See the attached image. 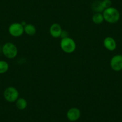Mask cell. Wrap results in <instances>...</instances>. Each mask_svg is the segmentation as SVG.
I'll use <instances>...</instances> for the list:
<instances>
[{
    "label": "cell",
    "instance_id": "cell-8",
    "mask_svg": "<svg viewBox=\"0 0 122 122\" xmlns=\"http://www.w3.org/2000/svg\"><path fill=\"white\" fill-rule=\"evenodd\" d=\"M49 31L51 37L53 38H59L61 36L63 30L60 25L58 23H53L50 26Z\"/></svg>",
    "mask_w": 122,
    "mask_h": 122
},
{
    "label": "cell",
    "instance_id": "cell-1",
    "mask_svg": "<svg viewBox=\"0 0 122 122\" xmlns=\"http://www.w3.org/2000/svg\"><path fill=\"white\" fill-rule=\"evenodd\" d=\"M103 16L104 20L110 23H115L118 21L120 19L119 11L114 7L107 8L103 11Z\"/></svg>",
    "mask_w": 122,
    "mask_h": 122
},
{
    "label": "cell",
    "instance_id": "cell-5",
    "mask_svg": "<svg viewBox=\"0 0 122 122\" xmlns=\"http://www.w3.org/2000/svg\"><path fill=\"white\" fill-rule=\"evenodd\" d=\"M9 32L14 37H19L24 32V26L20 23H13L9 28Z\"/></svg>",
    "mask_w": 122,
    "mask_h": 122
},
{
    "label": "cell",
    "instance_id": "cell-17",
    "mask_svg": "<svg viewBox=\"0 0 122 122\" xmlns=\"http://www.w3.org/2000/svg\"><path fill=\"white\" fill-rule=\"evenodd\" d=\"M2 52V47H1V46H0V53Z\"/></svg>",
    "mask_w": 122,
    "mask_h": 122
},
{
    "label": "cell",
    "instance_id": "cell-4",
    "mask_svg": "<svg viewBox=\"0 0 122 122\" xmlns=\"http://www.w3.org/2000/svg\"><path fill=\"white\" fill-rule=\"evenodd\" d=\"M19 92L15 87H8L4 92V97L7 101L9 102H16L19 98Z\"/></svg>",
    "mask_w": 122,
    "mask_h": 122
},
{
    "label": "cell",
    "instance_id": "cell-3",
    "mask_svg": "<svg viewBox=\"0 0 122 122\" xmlns=\"http://www.w3.org/2000/svg\"><path fill=\"white\" fill-rule=\"evenodd\" d=\"M2 52L7 58L13 59L17 56L18 49L13 43H7L2 47Z\"/></svg>",
    "mask_w": 122,
    "mask_h": 122
},
{
    "label": "cell",
    "instance_id": "cell-15",
    "mask_svg": "<svg viewBox=\"0 0 122 122\" xmlns=\"http://www.w3.org/2000/svg\"><path fill=\"white\" fill-rule=\"evenodd\" d=\"M102 6L104 9H106L111 7V1L110 0H103L102 1Z\"/></svg>",
    "mask_w": 122,
    "mask_h": 122
},
{
    "label": "cell",
    "instance_id": "cell-10",
    "mask_svg": "<svg viewBox=\"0 0 122 122\" xmlns=\"http://www.w3.org/2000/svg\"><path fill=\"white\" fill-rule=\"evenodd\" d=\"M24 32L28 36H33L37 32V29L33 25L26 24V25L24 26Z\"/></svg>",
    "mask_w": 122,
    "mask_h": 122
},
{
    "label": "cell",
    "instance_id": "cell-6",
    "mask_svg": "<svg viewBox=\"0 0 122 122\" xmlns=\"http://www.w3.org/2000/svg\"><path fill=\"white\" fill-rule=\"evenodd\" d=\"M111 68L116 71L122 70V55H117L113 56L110 61Z\"/></svg>",
    "mask_w": 122,
    "mask_h": 122
},
{
    "label": "cell",
    "instance_id": "cell-7",
    "mask_svg": "<svg viewBox=\"0 0 122 122\" xmlns=\"http://www.w3.org/2000/svg\"><path fill=\"white\" fill-rule=\"evenodd\" d=\"M81 116V111L78 108L73 107L70 108L66 113L68 119L71 122H76L78 120Z\"/></svg>",
    "mask_w": 122,
    "mask_h": 122
},
{
    "label": "cell",
    "instance_id": "cell-14",
    "mask_svg": "<svg viewBox=\"0 0 122 122\" xmlns=\"http://www.w3.org/2000/svg\"><path fill=\"white\" fill-rule=\"evenodd\" d=\"M9 65L6 61H0V74L5 73L9 70Z\"/></svg>",
    "mask_w": 122,
    "mask_h": 122
},
{
    "label": "cell",
    "instance_id": "cell-9",
    "mask_svg": "<svg viewBox=\"0 0 122 122\" xmlns=\"http://www.w3.org/2000/svg\"><path fill=\"white\" fill-rule=\"evenodd\" d=\"M104 47L110 51H113L116 49V47H117V44H116L115 40L110 37H106L104 39Z\"/></svg>",
    "mask_w": 122,
    "mask_h": 122
},
{
    "label": "cell",
    "instance_id": "cell-12",
    "mask_svg": "<svg viewBox=\"0 0 122 122\" xmlns=\"http://www.w3.org/2000/svg\"><path fill=\"white\" fill-rule=\"evenodd\" d=\"M16 102V105L19 110H23L27 107L28 103L26 100L24 98H18Z\"/></svg>",
    "mask_w": 122,
    "mask_h": 122
},
{
    "label": "cell",
    "instance_id": "cell-2",
    "mask_svg": "<svg viewBox=\"0 0 122 122\" xmlns=\"http://www.w3.org/2000/svg\"><path fill=\"white\" fill-rule=\"evenodd\" d=\"M61 47L66 53H72L76 49V42L68 37L64 38L61 41Z\"/></svg>",
    "mask_w": 122,
    "mask_h": 122
},
{
    "label": "cell",
    "instance_id": "cell-16",
    "mask_svg": "<svg viewBox=\"0 0 122 122\" xmlns=\"http://www.w3.org/2000/svg\"><path fill=\"white\" fill-rule=\"evenodd\" d=\"M61 37L62 38H66V37H68V33L67 32H66V31H64V30H63L62 32V34H61Z\"/></svg>",
    "mask_w": 122,
    "mask_h": 122
},
{
    "label": "cell",
    "instance_id": "cell-13",
    "mask_svg": "<svg viewBox=\"0 0 122 122\" xmlns=\"http://www.w3.org/2000/svg\"><path fill=\"white\" fill-rule=\"evenodd\" d=\"M104 20V16L101 13H97L92 17V21L95 24H101Z\"/></svg>",
    "mask_w": 122,
    "mask_h": 122
},
{
    "label": "cell",
    "instance_id": "cell-11",
    "mask_svg": "<svg viewBox=\"0 0 122 122\" xmlns=\"http://www.w3.org/2000/svg\"><path fill=\"white\" fill-rule=\"evenodd\" d=\"M92 10L97 13H101L104 11L105 10L103 7L102 4V1H96L92 4Z\"/></svg>",
    "mask_w": 122,
    "mask_h": 122
}]
</instances>
